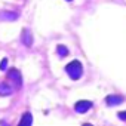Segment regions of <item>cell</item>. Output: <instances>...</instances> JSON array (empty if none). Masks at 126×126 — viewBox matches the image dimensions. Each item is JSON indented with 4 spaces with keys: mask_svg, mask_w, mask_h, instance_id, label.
I'll use <instances>...</instances> for the list:
<instances>
[{
    "mask_svg": "<svg viewBox=\"0 0 126 126\" xmlns=\"http://www.w3.org/2000/svg\"><path fill=\"white\" fill-rule=\"evenodd\" d=\"M65 71H67V74L73 79V80H79L80 77H82V74H83V65L80 64V61H71L70 64L65 67Z\"/></svg>",
    "mask_w": 126,
    "mask_h": 126,
    "instance_id": "6da1fadb",
    "label": "cell"
},
{
    "mask_svg": "<svg viewBox=\"0 0 126 126\" xmlns=\"http://www.w3.org/2000/svg\"><path fill=\"white\" fill-rule=\"evenodd\" d=\"M8 79L12 80V83L15 85V89H19L22 86V77H21V73L16 68H11L8 71Z\"/></svg>",
    "mask_w": 126,
    "mask_h": 126,
    "instance_id": "7a4b0ae2",
    "label": "cell"
},
{
    "mask_svg": "<svg viewBox=\"0 0 126 126\" xmlns=\"http://www.w3.org/2000/svg\"><path fill=\"white\" fill-rule=\"evenodd\" d=\"M91 107H92V102L91 101H77L76 105H74V110L77 113H86Z\"/></svg>",
    "mask_w": 126,
    "mask_h": 126,
    "instance_id": "3957f363",
    "label": "cell"
},
{
    "mask_svg": "<svg viewBox=\"0 0 126 126\" xmlns=\"http://www.w3.org/2000/svg\"><path fill=\"white\" fill-rule=\"evenodd\" d=\"M123 101H125V98H123L122 95H108V96L105 98L107 105H119V104H122Z\"/></svg>",
    "mask_w": 126,
    "mask_h": 126,
    "instance_id": "277c9868",
    "label": "cell"
},
{
    "mask_svg": "<svg viewBox=\"0 0 126 126\" xmlns=\"http://www.w3.org/2000/svg\"><path fill=\"white\" fill-rule=\"evenodd\" d=\"M21 40H22V43H24L27 47H30V46L33 45V36H31V33H30L28 30H22Z\"/></svg>",
    "mask_w": 126,
    "mask_h": 126,
    "instance_id": "5b68a950",
    "label": "cell"
},
{
    "mask_svg": "<svg viewBox=\"0 0 126 126\" xmlns=\"http://www.w3.org/2000/svg\"><path fill=\"white\" fill-rule=\"evenodd\" d=\"M31 123H33V116H31L30 113L22 114V117H21V120H19V126H30Z\"/></svg>",
    "mask_w": 126,
    "mask_h": 126,
    "instance_id": "8992f818",
    "label": "cell"
},
{
    "mask_svg": "<svg viewBox=\"0 0 126 126\" xmlns=\"http://www.w3.org/2000/svg\"><path fill=\"white\" fill-rule=\"evenodd\" d=\"M12 91H14V89H12L6 82L0 83V95H3V96H5V95H9V94H12Z\"/></svg>",
    "mask_w": 126,
    "mask_h": 126,
    "instance_id": "52a82bcc",
    "label": "cell"
},
{
    "mask_svg": "<svg viewBox=\"0 0 126 126\" xmlns=\"http://www.w3.org/2000/svg\"><path fill=\"white\" fill-rule=\"evenodd\" d=\"M56 52H58V55H59L61 58H64V56H67V55H68V49H67L64 45H58Z\"/></svg>",
    "mask_w": 126,
    "mask_h": 126,
    "instance_id": "ba28073f",
    "label": "cell"
},
{
    "mask_svg": "<svg viewBox=\"0 0 126 126\" xmlns=\"http://www.w3.org/2000/svg\"><path fill=\"white\" fill-rule=\"evenodd\" d=\"M18 15L16 14H2L0 15V18H9V19H15Z\"/></svg>",
    "mask_w": 126,
    "mask_h": 126,
    "instance_id": "9c48e42d",
    "label": "cell"
},
{
    "mask_svg": "<svg viewBox=\"0 0 126 126\" xmlns=\"http://www.w3.org/2000/svg\"><path fill=\"white\" fill-rule=\"evenodd\" d=\"M6 67H8V59H6V58H3V59H2V62H0V70L5 71V70H6Z\"/></svg>",
    "mask_w": 126,
    "mask_h": 126,
    "instance_id": "30bf717a",
    "label": "cell"
},
{
    "mask_svg": "<svg viewBox=\"0 0 126 126\" xmlns=\"http://www.w3.org/2000/svg\"><path fill=\"white\" fill-rule=\"evenodd\" d=\"M117 116H119V117H120L122 120H125V122H126V111H120V113H119Z\"/></svg>",
    "mask_w": 126,
    "mask_h": 126,
    "instance_id": "8fae6325",
    "label": "cell"
},
{
    "mask_svg": "<svg viewBox=\"0 0 126 126\" xmlns=\"http://www.w3.org/2000/svg\"><path fill=\"white\" fill-rule=\"evenodd\" d=\"M68 2H70V0H68Z\"/></svg>",
    "mask_w": 126,
    "mask_h": 126,
    "instance_id": "7c38bea8",
    "label": "cell"
}]
</instances>
